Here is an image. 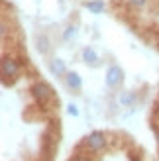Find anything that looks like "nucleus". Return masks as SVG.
Returning <instances> with one entry per match:
<instances>
[{
	"label": "nucleus",
	"mask_w": 159,
	"mask_h": 161,
	"mask_svg": "<svg viewBox=\"0 0 159 161\" xmlns=\"http://www.w3.org/2000/svg\"><path fill=\"white\" fill-rule=\"evenodd\" d=\"M31 94H34L36 102H37L43 110H49V104L55 100L53 88L47 85V83H36L34 88H31Z\"/></svg>",
	"instance_id": "obj_1"
},
{
	"label": "nucleus",
	"mask_w": 159,
	"mask_h": 161,
	"mask_svg": "<svg viewBox=\"0 0 159 161\" xmlns=\"http://www.w3.org/2000/svg\"><path fill=\"white\" fill-rule=\"evenodd\" d=\"M20 73V65L16 63L14 59L10 57H4L2 59V77H4V83H8V79H10V83H14V79L18 77Z\"/></svg>",
	"instance_id": "obj_2"
},
{
	"label": "nucleus",
	"mask_w": 159,
	"mask_h": 161,
	"mask_svg": "<svg viewBox=\"0 0 159 161\" xmlns=\"http://www.w3.org/2000/svg\"><path fill=\"white\" fill-rule=\"evenodd\" d=\"M85 143H86V147H89V149L100 151V149H104V146H106V138H104V134H102V132H92V134H89L85 138Z\"/></svg>",
	"instance_id": "obj_3"
},
{
	"label": "nucleus",
	"mask_w": 159,
	"mask_h": 161,
	"mask_svg": "<svg viewBox=\"0 0 159 161\" xmlns=\"http://www.w3.org/2000/svg\"><path fill=\"white\" fill-rule=\"evenodd\" d=\"M53 151H55V140L51 138V132H45L43 140H41V153L47 161H51Z\"/></svg>",
	"instance_id": "obj_4"
},
{
	"label": "nucleus",
	"mask_w": 159,
	"mask_h": 161,
	"mask_svg": "<svg viewBox=\"0 0 159 161\" xmlns=\"http://www.w3.org/2000/svg\"><path fill=\"white\" fill-rule=\"evenodd\" d=\"M122 77H124L122 69L116 67V65H112V67L108 69V73H106V85H108V86H116V85L122 80Z\"/></svg>",
	"instance_id": "obj_5"
},
{
	"label": "nucleus",
	"mask_w": 159,
	"mask_h": 161,
	"mask_svg": "<svg viewBox=\"0 0 159 161\" xmlns=\"http://www.w3.org/2000/svg\"><path fill=\"white\" fill-rule=\"evenodd\" d=\"M67 86L69 88H73V91H79V88L83 86V80H81V77H79L77 73H67Z\"/></svg>",
	"instance_id": "obj_6"
},
{
	"label": "nucleus",
	"mask_w": 159,
	"mask_h": 161,
	"mask_svg": "<svg viewBox=\"0 0 159 161\" xmlns=\"http://www.w3.org/2000/svg\"><path fill=\"white\" fill-rule=\"evenodd\" d=\"M83 57H85L86 63H90V65H98V55L94 53L92 47H86V49L83 51Z\"/></svg>",
	"instance_id": "obj_7"
},
{
	"label": "nucleus",
	"mask_w": 159,
	"mask_h": 161,
	"mask_svg": "<svg viewBox=\"0 0 159 161\" xmlns=\"http://www.w3.org/2000/svg\"><path fill=\"white\" fill-rule=\"evenodd\" d=\"M51 71L55 75H65V63H63L61 59H55V61H51Z\"/></svg>",
	"instance_id": "obj_8"
},
{
	"label": "nucleus",
	"mask_w": 159,
	"mask_h": 161,
	"mask_svg": "<svg viewBox=\"0 0 159 161\" xmlns=\"http://www.w3.org/2000/svg\"><path fill=\"white\" fill-rule=\"evenodd\" d=\"M86 8H89L90 12H94V14H100L102 10H104V2H102V0H94V2H86Z\"/></svg>",
	"instance_id": "obj_9"
},
{
	"label": "nucleus",
	"mask_w": 159,
	"mask_h": 161,
	"mask_svg": "<svg viewBox=\"0 0 159 161\" xmlns=\"http://www.w3.org/2000/svg\"><path fill=\"white\" fill-rule=\"evenodd\" d=\"M77 36V28H67V31H65V39H71V37H75Z\"/></svg>",
	"instance_id": "obj_10"
},
{
	"label": "nucleus",
	"mask_w": 159,
	"mask_h": 161,
	"mask_svg": "<svg viewBox=\"0 0 159 161\" xmlns=\"http://www.w3.org/2000/svg\"><path fill=\"white\" fill-rule=\"evenodd\" d=\"M128 2H130L134 8H141V6H145V4H147V0H128Z\"/></svg>",
	"instance_id": "obj_11"
},
{
	"label": "nucleus",
	"mask_w": 159,
	"mask_h": 161,
	"mask_svg": "<svg viewBox=\"0 0 159 161\" xmlns=\"http://www.w3.org/2000/svg\"><path fill=\"white\" fill-rule=\"evenodd\" d=\"M67 110H69V114H71V116H77V114H79V110H77V106H75V104H69V106H67Z\"/></svg>",
	"instance_id": "obj_12"
},
{
	"label": "nucleus",
	"mask_w": 159,
	"mask_h": 161,
	"mask_svg": "<svg viewBox=\"0 0 159 161\" xmlns=\"http://www.w3.org/2000/svg\"><path fill=\"white\" fill-rule=\"evenodd\" d=\"M71 161H89V159H86V157H83V155H75V157L71 159Z\"/></svg>",
	"instance_id": "obj_13"
},
{
	"label": "nucleus",
	"mask_w": 159,
	"mask_h": 161,
	"mask_svg": "<svg viewBox=\"0 0 159 161\" xmlns=\"http://www.w3.org/2000/svg\"><path fill=\"white\" fill-rule=\"evenodd\" d=\"M157 143H159V132H157Z\"/></svg>",
	"instance_id": "obj_14"
}]
</instances>
